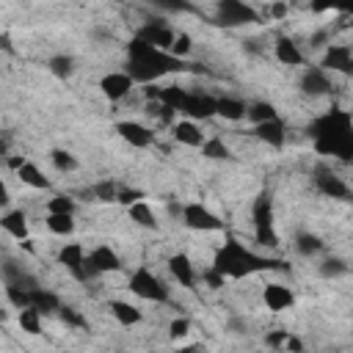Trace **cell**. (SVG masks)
<instances>
[{
	"label": "cell",
	"mask_w": 353,
	"mask_h": 353,
	"mask_svg": "<svg viewBox=\"0 0 353 353\" xmlns=\"http://www.w3.org/2000/svg\"><path fill=\"white\" fill-rule=\"evenodd\" d=\"M317 154L353 163V116L342 108H331L306 127Z\"/></svg>",
	"instance_id": "cell-1"
},
{
	"label": "cell",
	"mask_w": 353,
	"mask_h": 353,
	"mask_svg": "<svg viewBox=\"0 0 353 353\" xmlns=\"http://www.w3.org/2000/svg\"><path fill=\"white\" fill-rule=\"evenodd\" d=\"M188 69V63L182 58H176L168 50H160L149 41H143L141 36H132L127 44V66L124 72L135 80V83H154L171 72H182Z\"/></svg>",
	"instance_id": "cell-2"
},
{
	"label": "cell",
	"mask_w": 353,
	"mask_h": 353,
	"mask_svg": "<svg viewBox=\"0 0 353 353\" xmlns=\"http://www.w3.org/2000/svg\"><path fill=\"white\" fill-rule=\"evenodd\" d=\"M212 265L226 276V279H245L254 273H265V270H284L287 262L276 259V256H262L256 251H251L245 243H240L237 237H226L223 245L215 251Z\"/></svg>",
	"instance_id": "cell-3"
},
{
	"label": "cell",
	"mask_w": 353,
	"mask_h": 353,
	"mask_svg": "<svg viewBox=\"0 0 353 353\" xmlns=\"http://www.w3.org/2000/svg\"><path fill=\"white\" fill-rule=\"evenodd\" d=\"M251 223H254V240L259 245H268V248L279 245V234L273 226V196L268 190L256 193L251 204Z\"/></svg>",
	"instance_id": "cell-4"
},
{
	"label": "cell",
	"mask_w": 353,
	"mask_h": 353,
	"mask_svg": "<svg viewBox=\"0 0 353 353\" xmlns=\"http://www.w3.org/2000/svg\"><path fill=\"white\" fill-rule=\"evenodd\" d=\"M130 292L138 295L141 301H152V303H165L171 298V290L165 287V281L143 265L130 276Z\"/></svg>",
	"instance_id": "cell-5"
},
{
	"label": "cell",
	"mask_w": 353,
	"mask_h": 353,
	"mask_svg": "<svg viewBox=\"0 0 353 353\" xmlns=\"http://www.w3.org/2000/svg\"><path fill=\"white\" fill-rule=\"evenodd\" d=\"M259 22V14L245 0H218L215 6V25L221 28H243Z\"/></svg>",
	"instance_id": "cell-6"
},
{
	"label": "cell",
	"mask_w": 353,
	"mask_h": 353,
	"mask_svg": "<svg viewBox=\"0 0 353 353\" xmlns=\"http://www.w3.org/2000/svg\"><path fill=\"white\" fill-rule=\"evenodd\" d=\"M179 212H182V223L193 232H221L223 229V221L201 201H188Z\"/></svg>",
	"instance_id": "cell-7"
},
{
	"label": "cell",
	"mask_w": 353,
	"mask_h": 353,
	"mask_svg": "<svg viewBox=\"0 0 353 353\" xmlns=\"http://www.w3.org/2000/svg\"><path fill=\"white\" fill-rule=\"evenodd\" d=\"M312 185H314V190L317 193H323L325 199H336V201H350V188H347V182L339 176V174H334L331 168H325V165H317L314 168V176H312Z\"/></svg>",
	"instance_id": "cell-8"
},
{
	"label": "cell",
	"mask_w": 353,
	"mask_h": 353,
	"mask_svg": "<svg viewBox=\"0 0 353 353\" xmlns=\"http://www.w3.org/2000/svg\"><path fill=\"white\" fill-rule=\"evenodd\" d=\"M58 262H61L77 281H85V279L91 276V270H88V254H85V248H83L80 243H63L61 251H58Z\"/></svg>",
	"instance_id": "cell-9"
},
{
	"label": "cell",
	"mask_w": 353,
	"mask_h": 353,
	"mask_svg": "<svg viewBox=\"0 0 353 353\" xmlns=\"http://www.w3.org/2000/svg\"><path fill=\"white\" fill-rule=\"evenodd\" d=\"M116 132H119V138H121L124 143H130V146H135V149H146V146H152V141H154V132H152L146 124L132 121V119L116 121Z\"/></svg>",
	"instance_id": "cell-10"
},
{
	"label": "cell",
	"mask_w": 353,
	"mask_h": 353,
	"mask_svg": "<svg viewBox=\"0 0 353 353\" xmlns=\"http://www.w3.org/2000/svg\"><path fill=\"white\" fill-rule=\"evenodd\" d=\"M215 102H218V97H210V94H190V91H188V99H185V105H182L179 113H185V116L193 119V121H207V119L218 116Z\"/></svg>",
	"instance_id": "cell-11"
},
{
	"label": "cell",
	"mask_w": 353,
	"mask_h": 353,
	"mask_svg": "<svg viewBox=\"0 0 353 353\" xmlns=\"http://www.w3.org/2000/svg\"><path fill=\"white\" fill-rule=\"evenodd\" d=\"M301 91L309 94V97H325L334 85H331V77L323 66H306L303 74H301Z\"/></svg>",
	"instance_id": "cell-12"
},
{
	"label": "cell",
	"mask_w": 353,
	"mask_h": 353,
	"mask_svg": "<svg viewBox=\"0 0 353 353\" xmlns=\"http://www.w3.org/2000/svg\"><path fill=\"white\" fill-rule=\"evenodd\" d=\"M132 85H135V80H132L127 72H110V74H105V77L99 80V91H102V97L110 99V102L124 99V97L132 91Z\"/></svg>",
	"instance_id": "cell-13"
},
{
	"label": "cell",
	"mask_w": 353,
	"mask_h": 353,
	"mask_svg": "<svg viewBox=\"0 0 353 353\" xmlns=\"http://www.w3.org/2000/svg\"><path fill=\"white\" fill-rule=\"evenodd\" d=\"M88 270L91 273H116L121 270V259L110 245H94L88 251Z\"/></svg>",
	"instance_id": "cell-14"
},
{
	"label": "cell",
	"mask_w": 353,
	"mask_h": 353,
	"mask_svg": "<svg viewBox=\"0 0 353 353\" xmlns=\"http://www.w3.org/2000/svg\"><path fill=\"white\" fill-rule=\"evenodd\" d=\"M168 273H171V279H176V284H182L188 290H193L199 276H201V273H196V265H193V259L188 254L168 256Z\"/></svg>",
	"instance_id": "cell-15"
},
{
	"label": "cell",
	"mask_w": 353,
	"mask_h": 353,
	"mask_svg": "<svg viewBox=\"0 0 353 353\" xmlns=\"http://www.w3.org/2000/svg\"><path fill=\"white\" fill-rule=\"evenodd\" d=\"M135 36H141L143 41H149V44H154V47H160V50H168V52H171V44H174V39H176V33H174L165 22H160V19H149Z\"/></svg>",
	"instance_id": "cell-16"
},
{
	"label": "cell",
	"mask_w": 353,
	"mask_h": 353,
	"mask_svg": "<svg viewBox=\"0 0 353 353\" xmlns=\"http://www.w3.org/2000/svg\"><path fill=\"white\" fill-rule=\"evenodd\" d=\"M171 138L176 141V143H182V146H193V149H201L204 146V132H201V127H199V121H193V119H182V121H174L171 124Z\"/></svg>",
	"instance_id": "cell-17"
},
{
	"label": "cell",
	"mask_w": 353,
	"mask_h": 353,
	"mask_svg": "<svg viewBox=\"0 0 353 353\" xmlns=\"http://www.w3.org/2000/svg\"><path fill=\"white\" fill-rule=\"evenodd\" d=\"M262 301H265V306H268L270 312H284V309H292L295 295H292V290H290L287 284L270 281V284H265V290H262Z\"/></svg>",
	"instance_id": "cell-18"
},
{
	"label": "cell",
	"mask_w": 353,
	"mask_h": 353,
	"mask_svg": "<svg viewBox=\"0 0 353 353\" xmlns=\"http://www.w3.org/2000/svg\"><path fill=\"white\" fill-rule=\"evenodd\" d=\"M254 135H256L262 143H268V146H273V149H281L284 141H287V127H284V121L276 116V119H268V121L254 124Z\"/></svg>",
	"instance_id": "cell-19"
},
{
	"label": "cell",
	"mask_w": 353,
	"mask_h": 353,
	"mask_svg": "<svg viewBox=\"0 0 353 353\" xmlns=\"http://www.w3.org/2000/svg\"><path fill=\"white\" fill-rule=\"evenodd\" d=\"M350 61H353V50H350L347 44H328L325 52H323L320 66H323L325 72H345V74H347Z\"/></svg>",
	"instance_id": "cell-20"
},
{
	"label": "cell",
	"mask_w": 353,
	"mask_h": 353,
	"mask_svg": "<svg viewBox=\"0 0 353 353\" xmlns=\"http://www.w3.org/2000/svg\"><path fill=\"white\" fill-rule=\"evenodd\" d=\"M273 52H276V61L284 66H301L303 63V52L290 36H279L273 44Z\"/></svg>",
	"instance_id": "cell-21"
},
{
	"label": "cell",
	"mask_w": 353,
	"mask_h": 353,
	"mask_svg": "<svg viewBox=\"0 0 353 353\" xmlns=\"http://www.w3.org/2000/svg\"><path fill=\"white\" fill-rule=\"evenodd\" d=\"M30 306H36V309L47 317V314H58V309H61L63 303H61V298H58L52 290H47V287L39 284V287L30 290Z\"/></svg>",
	"instance_id": "cell-22"
},
{
	"label": "cell",
	"mask_w": 353,
	"mask_h": 353,
	"mask_svg": "<svg viewBox=\"0 0 353 353\" xmlns=\"http://www.w3.org/2000/svg\"><path fill=\"white\" fill-rule=\"evenodd\" d=\"M0 226L14 237V240H28V215L22 210H6L0 218Z\"/></svg>",
	"instance_id": "cell-23"
},
{
	"label": "cell",
	"mask_w": 353,
	"mask_h": 353,
	"mask_svg": "<svg viewBox=\"0 0 353 353\" xmlns=\"http://www.w3.org/2000/svg\"><path fill=\"white\" fill-rule=\"evenodd\" d=\"M110 314L116 317V323L119 325H124V328H132V325H138L141 320H143V314H141V309L138 306H132L130 301H110Z\"/></svg>",
	"instance_id": "cell-24"
},
{
	"label": "cell",
	"mask_w": 353,
	"mask_h": 353,
	"mask_svg": "<svg viewBox=\"0 0 353 353\" xmlns=\"http://www.w3.org/2000/svg\"><path fill=\"white\" fill-rule=\"evenodd\" d=\"M215 110H218V116L226 119V121H240V119H245L248 102H243V99H237V97H218Z\"/></svg>",
	"instance_id": "cell-25"
},
{
	"label": "cell",
	"mask_w": 353,
	"mask_h": 353,
	"mask_svg": "<svg viewBox=\"0 0 353 353\" xmlns=\"http://www.w3.org/2000/svg\"><path fill=\"white\" fill-rule=\"evenodd\" d=\"M17 176H19V182L22 185H28V188H36V190H50V179L41 174V168L36 165V163H30V160H25L19 168H17Z\"/></svg>",
	"instance_id": "cell-26"
},
{
	"label": "cell",
	"mask_w": 353,
	"mask_h": 353,
	"mask_svg": "<svg viewBox=\"0 0 353 353\" xmlns=\"http://www.w3.org/2000/svg\"><path fill=\"white\" fill-rule=\"evenodd\" d=\"M127 215H130V221L138 223L141 229H157V215H154V210H152L143 199L135 201V204H130V207H127Z\"/></svg>",
	"instance_id": "cell-27"
},
{
	"label": "cell",
	"mask_w": 353,
	"mask_h": 353,
	"mask_svg": "<svg viewBox=\"0 0 353 353\" xmlns=\"http://www.w3.org/2000/svg\"><path fill=\"white\" fill-rule=\"evenodd\" d=\"M3 281H6V284H19V287H28V290L39 287V281H36L28 270H22V265H17V262H11V259L3 265Z\"/></svg>",
	"instance_id": "cell-28"
},
{
	"label": "cell",
	"mask_w": 353,
	"mask_h": 353,
	"mask_svg": "<svg viewBox=\"0 0 353 353\" xmlns=\"http://www.w3.org/2000/svg\"><path fill=\"white\" fill-rule=\"evenodd\" d=\"M44 223H47V229H50L52 234H58V237H69V234L74 232V215H66V212H47Z\"/></svg>",
	"instance_id": "cell-29"
},
{
	"label": "cell",
	"mask_w": 353,
	"mask_h": 353,
	"mask_svg": "<svg viewBox=\"0 0 353 353\" xmlns=\"http://www.w3.org/2000/svg\"><path fill=\"white\" fill-rule=\"evenodd\" d=\"M41 312L36 309V306H25V309H19V314H17V323H19V328L25 331V334H41Z\"/></svg>",
	"instance_id": "cell-30"
},
{
	"label": "cell",
	"mask_w": 353,
	"mask_h": 353,
	"mask_svg": "<svg viewBox=\"0 0 353 353\" xmlns=\"http://www.w3.org/2000/svg\"><path fill=\"white\" fill-rule=\"evenodd\" d=\"M279 116V110L270 105V102H265V99H256V102H248V110H245V119L251 121V124H259V121H268V119H276Z\"/></svg>",
	"instance_id": "cell-31"
},
{
	"label": "cell",
	"mask_w": 353,
	"mask_h": 353,
	"mask_svg": "<svg viewBox=\"0 0 353 353\" xmlns=\"http://www.w3.org/2000/svg\"><path fill=\"white\" fill-rule=\"evenodd\" d=\"M47 69L55 74V77H61V80H69L72 74H74V58L72 55H52L50 61H47Z\"/></svg>",
	"instance_id": "cell-32"
},
{
	"label": "cell",
	"mask_w": 353,
	"mask_h": 353,
	"mask_svg": "<svg viewBox=\"0 0 353 353\" xmlns=\"http://www.w3.org/2000/svg\"><path fill=\"white\" fill-rule=\"evenodd\" d=\"M295 251H298L301 256H314V254L323 251V240H320L317 234H312V232H301V234L295 237Z\"/></svg>",
	"instance_id": "cell-33"
},
{
	"label": "cell",
	"mask_w": 353,
	"mask_h": 353,
	"mask_svg": "<svg viewBox=\"0 0 353 353\" xmlns=\"http://www.w3.org/2000/svg\"><path fill=\"white\" fill-rule=\"evenodd\" d=\"M201 154H204L207 160H229V157H232V152H229V146L221 141V135L207 138L204 146H201Z\"/></svg>",
	"instance_id": "cell-34"
},
{
	"label": "cell",
	"mask_w": 353,
	"mask_h": 353,
	"mask_svg": "<svg viewBox=\"0 0 353 353\" xmlns=\"http://www.w3.org/2000/svg\"><path fill=\"white\" fill-rule=\"evenodd\" d=\"M185 99H188V91H185V88H179V85H163L157 102H163V105H168V108H174V110H182Z\"/></svg>",
	"instance_id": "cell-35"
},
{
	"label": "cell",
	"mask_w": 353,
	"mask_h": 353,
	"mask_svg": "<svg viewBox=\"0 0 353 353\" xmlns=\"http://www.w3.org/2000/svg\"><path fill=\"white\" fill-rule=\"evenodd\" d=\"M317 273H320L323 279H339V276L347 273V265H345V259H339V256H325V259L317 265Z\"/></svg>",
	"instance_id": "cell-36"
},
{
	"label": "cell",
	"mask_w": 353,
	"mask_h": 353,
	"mask_svg": "<svg viewBox=\"0 0 353 353\" xmlns=\"http://www.w3.org/2000/svg\"><path fill=\"white\" fill-rule=\"evenodd\" d=\"M50 160H52V165H55L58 171H63V174L77 171V157H74L72 152H66V149H52V152H50Z\"/></svg>",
	"instance_id": "cell-37"
},
{
	"label": "cell",
	"mask_w": 353,
	"mask_h": 353,
	"mask_svg": "<svg viewBox=\"0 0 353 353\" xmlns=\"http://www.w3.org/2000/svg\"><path fill=\"white\" fill-rule=\"evenodd\" d=\"M6 298L14 309H25L30 306V290L28 287H19V284H6Z\"/></svg>",
	"instance_id": "cell-38"
},
{
	"label": "cell",
	"mask_w": 353,
	"mask_h": 353,
	"mask_svg": "<svg viewBox=\"0 0 353 353\" xmlns=\"http://www.w3.org/2000/svg\"><path fill=\"white\" fill-rule=\"evenodd\" d=\"M312 11H339V14H353V0H312Z\"/></svg>",
	"instance_id": "cell-39"
},
{
	"label": "cell",
	"mask_w": 353,
	"mask_h": 353,
	"mask_svg": "<svg viewBox=\"0 0 353 353\" xmlns=\"http://www.w3.org/2000/svg\"><path fill=\"white\" fill-rule=\"evenodd\" d=\"M91 196H94L97 201H116V199H119V185H116L113 179H102V182H97V185L91 188Z\"/></svg>",
	"instance_id": "cell-40"
},
{
	"label": "cell",
	"mask_w": 353,
	"mask_h": 353,
	"mask_svg": "<svg viewBox=\"0 0 353 353\" xmlns=\"http://www.w3.org/2000/svg\"><path fill=\"white\" fill-rule=\"evenodd\" d=\"M149 3L160 11H165V14H190V11H196L190 0H149Z\"/></svg>",
	"instance_id": "cell-41"
},
{
	"label": "cell",
	"mask_w": 353,
	"mask_h": 353,
	"mask_svg": "<svg viewBox=\"0 0 353 353\" xmlns=\"http://www.w3.org/2000/svg\"><path fill=\"white\" fill-rule=\"evenodd\" d=\"M47 212H66V215H74V199L58 193V196H52V199L47 201Z\"/></svg>",
	"instance_id": "cell-42"
},
{
	"label": "cell",
	"mask_w": 353,
	"mask_h": 353,
	"mask_svg": "<svg viewBox=\"0 0 353 353\" xmlns=\"http://www.w3.org/2000/svg\"><path fill=\"white\" fill-rule=\"evenodd\" d=\"M58 317H61L66 325H72V328H85L83 314H80L77 309H72V306H61V309H58Z\"/></svg>",
	"instance_id": "cell-43"
},
{
	"label": "cell",
	"mask_w": 353,
	"mask_h": 353,
	"mask_svg": "<svg viewBox=\"0 0 353 353\" xmlns=\"http://www.w3.org/2000/svg\"><path fill=\"white\" fill-rule=\"evenodd\" d=\"M201 279H204V284H207V287H212V290H221V287L226 284V276H223L215 265H210V268L201 273Z\"/></svg>",
	"instance_id": "cell-44"
},
{
	"label": "cell",
	"mask_w": 353,
	"mask_h": 353,
	"mask_svg": "<svg viewBox=\"0 0 353 353\" xmlns=\"http://www.w3.org/2000/svg\"><path fill=\"white\" fill-rule=\"evenodd\" d=\"M168 334H171V339L188 336V334H190V320H188V317H174V320L168 323Z\"/></svg>",
	"instance_id": "cell-45"
},
{
	"label": "cell",
	"mask_w": 353,
	"mask_h": 353,
	"mask_svg": "<svg viewBox=\"0 0 353 353\" xmlns=\"http://www.w3.org/2000/svg\"><path fill=\"white\" fill-rule=\"evenodd\" d=\"M190 36L188 33H176V39H174V44H171V52L176 55V58H185L188 52H190Z\"/></svg>",
	"instance_id": "cell-46"
},
{
	"label": "cell",
	"mask_w": 353,
	"mask_h": 353,
	"mask_svg": "<svg viewBox=\"0 0 353 353\" xmlns=\"http://www.w3.org/2000/svg\"><path fill=\"white\" fill-rule=\"evenodd\" d=\"M141 199H143L141 190H135V188H119V199H116V201H121L124 207H130V204H135V201H141Z\"/></svg>",
	"instance_id": "cell-47"
},
{
	"label": "cell",
	"mask_w": 353,
	"mask_h": 353,
	"mask_svg": "<svg viewBox=\"0 0 353 353\" xmlns=\"http://www.w3.org/2000/svg\"><path fill=\"white\" fill-rule=\"evenodd\" d=\"M287 336H290V331H270V334L265 336V345H268V347H281V350H284Z\"/></svg>",
	"instance_id": "cell-48"
},
{
	"label": "cell",
	"mask_w": 353,
	"mask_h": 353,
	"mask_svg": "<svg viewBox=\"0 0 353 353\" xmlns=\"http://www.w3.org/2000/svg\"><path fill=\"white\" fill-rule=\"evenodd\" d=\"M331 44V36H328V30H317L312 39H309V47H314V50H320V47H328Z\"/></svg>",
	"instance_id": "cell-49"
},
{
	"label": "cell",
	"mask_w": 353,
	"mask_h": 353,
	"mask_svg": "<svg viewBox=\"0 0 353 353\" xmlns=\"http://www.w3.org/2000/svg\"><path fill=\"white\" fill-rule=\"evenodd\" d=\"M284 350H295V353H301V350H303V342H301L298 336H292V334H290V336H287V345H284Z\"/></svg>",
	"instance_id": "cell-50"
},
{
	"label": "cell",
	"mask_w": 353,
	"mask_h": 353,
	"mask_svg": "<svg viewBox=\"0 0 353 353\" xmlns=\"http://www.w3.org/2000/svg\"><path fill=\"white\" fill-rule=\"evenodd\" d=\"M273 14H276V17H284V14H287V6H284V3H276V6H273Z\"/></svg>",
	"instance_id": "cell-51"
},
{
	"label": "cell",
	"mask_w": 353,
	"mask_h": 353,
	"mask_svg": "<svg viewBox=\"0 0 353 353\" xmlns=\"http://www.w3.org/2000/svg\"><path fill=\"white\" fill-rule=\"evenodd\" d=\"M347 74H353V61H350V66H347Z\"/></svg>",
	"instance_id": "cell-52"
}]
</instances>
